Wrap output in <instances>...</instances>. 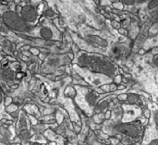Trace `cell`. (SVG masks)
I'll return each mask as SVG.
<instances>
[{
  "label": "cell",
  "instance_id": "6da1fadb",
  "mask_svg": "<svg viewBox=\"0 0 158 145\" xmlns=\"http://www.w3.org/2000/svg\"><path fill=\"white\" fill-rule=\"evenodd\" d=\"M118 131L122 134H125L127 136L131 137H137L139 135V129L135 127L134 125L130 124H123L118 127Z\"/></svg>",
  "mask_w": 158,
  "mask_h": 145
},
{
  "label": "cell",
  "instance_id": "7a4b0ae2",
  "mask_svg": "<svg viewBox=\"0 0 158 145\" xmlns=\"http://www.w3.org/2000/svg\"><path fill=\"white\" fill-rule=\"evenodd\" d=\"M139 95H137V94H135V93H130L129 95H128V102L130 103V104H131V105H133V104H136L138 101H139Z\"/></svg>",
  "mask_w": 158,
  "mask_h": 145
},
{
  "label": "cell",
  "instance_id": "3957f363",
  "mask_svg": "<svg viewBox=\"0 0 158 145\" xmlns=\"http://www.w3.org/2000/svg\"><path fill=\"white\" fill-rule=\"evenodd\" d=\"M158 6V0H152V1L149 3L148 7H149L150 9H152V8H154V7H156V6Z\"/></svg>",
  "mask_w": 158,
  "mask_h": 145
},
{
  "label": "cell",
  "instance_id": "277c9868",
  "mask_svg": "<svg viewBox=\"0 0 158 145\" xmlns=\"http://www.w3.org/2000/svg\"><path fill=\"white\" fill-rule=\"evenodd\" d=\"M154 118H155V123H156V127L158 128V111H156V112H155V117H154Z\"/></svg>",
  "mask_w": 158,
  "mask_h": 145
},
{
  "label": "cell",
  "instance_id": "5b68a950",
  "mask_svg": "<svg viewBox=\"0 0 158 145\" xmlns=\"http://www.w3.org/2000/svg\"><path fill=\"white\" fill-rule=\"evenodd\" d=\"M122 1L126 4H132L134 0H122Z\"/></svg>",
  "mask_w": 158,
  "mask_h": 145
},
{
  "label": "cell",
  "instance_id": "8992f818",
  "mask_svg": "<svg viewBox=\"0 0 158 145\" xmlns=\"http://www.w3.org/2000/svg\"><path fill=\"white\" fill-rule=\"evenodd\" d=\"M151 144H158V140H155L151 142Z\"/></svg>",
  "mask_w": 158,
  "mask_h": 145
},
{
  "label": "cell",
  "instance_id": "52a82bcc",
  "mask_svg": "<svg viewBox=\"0 0 158 145\" xmlns=\"http://www.w3.org/2000/svg\"><path fill=\"white\" fill-rule=\"evenodd\" d=\"M155 64L158 66V56H156V57L155 58Z\"/></svg>",
  "mask_w": 158,
  "mask_h": 145
},
{
  "label": "cell",
  "instance_id": "ba28073f",
  "mask_svg": "<svg viewBox=\"0 0 158 145\" xmlns=\"http://www.w3.org/2000/svg\"><path fill=\"white\" fill-rule=\"evenodd\" d=\"M156 102H157V104H158V97L156 98Z\"/></svg>",
  "mask_w": 158,
  "mask_h": 145
},
{
  "label": "cell",
  "instance_id": "9c48e42d",
  "mask_svg": "<svg viewBox=\"0 0 158 145\" xmlns=\"http://www.w3.org/2000/svg\"><path fill=\"white\" fill-rule=\"evenodd\" d=\"M114 1H119V0H114Z\"/></svg>",
  "mask_w": 158,
  "mask_h": 145
}]
</instances>
